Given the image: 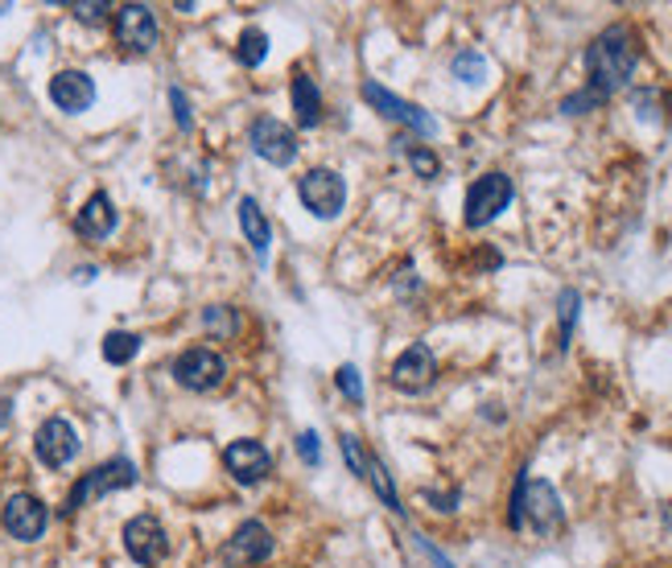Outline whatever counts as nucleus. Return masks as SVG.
Wrapping results in <instances>:
<instances>
[{"instance_id":"obj_18","label":"nucleus","mask_w":672,"mask_h":568,"mask_svg":"<svg viewBox=\"0 0 672 568\" xmlns=\"http://www.w3.org/2000/svg\"><path fill=\"white\" fill-rule=\"evenodd\" d=\"M240 227L243 235L252 239V247H256V256L268 259V243H273V227L264 219V210L256 206V198H240Z\"/></svg>"},{"instance_id":"obj_22","label":"nucleus","mask_w":672,"mask_h":568,"mask_svg":"<svg viewBox=\"0 0 672 568\" xmlns=\"http://www.w3.org/2000/svg\"><path fill=\"white\" fill-rule=\"evenodd\" d=\"M449 71L458 74L463 83H483L487 58L479 55V50H463V55H454V62H449Z\"/></svg>"},{"instance_id":"obj_32","label":"nucleus","mask_w":672,"mask_h":568,"mask_svg":"<svg viewBox=\"0 0 672 568\" xmlns=\"http://www.w3.org/2000/svg\"><path fill=\"white\" fill-rule=\"evenodd\" d=\"M635 108H639L644 120H664V116L656 111V92H635Z\"/></svg>"},{"instance_id":"obj_12","label":"nucleus","mask_w":672,"mask_h":568,"mask_svg":"<svg viewBox=\"0 0 672 568\" xmlns=\"http://www.w3.org/2000/svg\"><path fill=\"white\" fill-rule=\"evenodd\" d=\"M157 17H153L149 4H120V13H116V41L132 50V55H149L153 46H157Z\"/></svg>"},{"instance_id":"obj_26","label":"nucleus","mask_w":672,"mask_h":568,"mask_svg":"<svg viewBox=\"0 0 672 568\" xmlns=\"http://www.w3.org/2000/svg\"><path fill=\"white\" fill-rule=\"evenodd\" d=\"M338 445H343V458H347V466H351V470H356L359 478L368 474V454H363V445H359V437H351V433H343V437H338Z\"/></svg>"},{"instance_id":"obj_24","label":"nucleus","mask_w":672,"mask_h":568,"mask_svg":"<svg viewBox=\"0 0 672 568\" xmlns=\"http://www.w3.org/2000/svg\"><path fill=\"white\" fill-rule=\"evenodd\" d=\"M578 305H581V297L574 293V289H565V293L557 297V310H561V350L569 347V334H574V322H578Z\"/></svg>"},{"instance_id":"obj_17","label":"nucleus","mask_w":672,"mask_h":568,"mask_svg":"<svg viewBox=\"0 0 672 568\" xmlns=\"http://www.w3.org/2000/svg\"><path fill=\"white\" fill-rule=\"evenodd\" d=\"M75 231L83 239H108L116 231V206L108 194H92L75 215Z\"/></svg>"},{"instance_id":"obj_15","label":"nucleus","mask_w":672,"mask_h":568,"mask_svg":"<svg viewBox=\"0 0 672 568\" xmlns=\"http://www.w3.org/2000/svg\"><path fill=\"white\" fill-rule=\"evenodd\" d=\"M437 379V359H433L430 347H409L400 359L393 363V387L396 391H409V396H417V391H425V387Z\"/></svg>"},{"instance_id":"obj_5","label":"nucleus","mask_w":672,"mask_h":568,"mask_svg":"<svg viewBox=\"0 0 672 568\" xmlns=\"http://www.w3.org/2000/svg\"><path fill=\"white\" fill-rule=\"evenodd\" d=\"M173 379L187 391H215L227 379L224 354H215V350L206 347H190L187 354L173 359Z\"/></svg>"},{"instance_id":"obj_25","label":"nucleus","mask_w":672,"mask_h":568,"mask_svg":"<svg viewBox=\"0 0 672 568\" xmlns=\"http://www.w3.org/2000/svg\"><path fill=\"white\" fill-rule=\"evenodd\" d=\"M409 166H412V173H417V178H425V182H430V178H437V157H433L430 148L425 145H412L409 148Z\"/></svg>"},{"instance_id":"obj_2","label":"nucleus","mask_w":672,"mask_h":568,"mask_svg":"<svg viewBox=\"0 0 672 568\" xmlns=\"http://www.w3.org/2000/svg\"><path fill=\"white\" fill-rule=\"evenodd\" d=\"M565 523V511H561V498L557 491L541 482V478H520L516 495H512V528H532V532H557Z\"/></svg>"},{"instance_id":"obj_23","label":"nucleus","mask_w":672,"mask_h":568,"mask_svg":"<svg viewBox=\"0 0 672 568\" xmlns=\"http://www.w3.org/2000/svg\"><path fill=\"white\" fill-rule=\"evenodd\" d=\"M264 55H268V37H264V29H243V37H240L243 67H261Z\"/></svg>"},{"instance_id":"obj_31","label":"nucleus","mask_w":672,"mask_h":568,"mask_svg":"<svg viewBox=\"0 0 672 568\" xmlns=\"http://www.w3.org/2000/svg\"><path fill=\"white\" fill-rule=\"evenodd\" d=\"M75 17L87 21V25H99V21L108 17V4H99V0L95 4H75Z\"/></svg>"},{"instance_id":"obj_21","label":"nucleus","mask_w":672,"mask_h":568,"mask_svg":"<svg viewBox=\"0 0 672 568\" xmlns=\"http://www.w3.org/2000/svg\"><path fill=\"white\" fill-rule=\"evenodd\" d=\"M203 326H206V334L236 338V334H240V313L231 310V305H211V310L203 313Z\"/></svg>"},{"instance_id":"obj_14","label":"nucleus","mask_w":672,"mask_h":568,"mask_svg":"<svg viewBox=\"0 0 672 568\" xmlns=\"http://www.w3.org/2000/svg\"><path fill=\"white\" fill-rule=\"evenodd\" d=\"M224 466L240 486H256V482H264L268 470H273V454L264 449L261 440L243 437V440H231L224 449Z\"/></svg>"},{"instance_id":"obj_33","label":"nucleus","mask_w":672,"mask_h":568,"mask_svg":"<svg viewBox=\"0 0 672 568\" xmlns=\"http://www.w3.org/2000/svg\"><path fill=\"white\" fill-rule=\"evenodd\" d=\"M9 408H13V403H9V400H0V424L9 421Z\"/></svg>"},{"instance_id":"obj_27","label":"nucleus","mask_w":672,"mask_h":568,"mask_svg":"<svg viewBox=\"0 0 672 568\" xmlns=\"http://www.w3.org/2000/svg\"><path fill=\"white\" fill-rule=\"evenodd\" d=\"M338 391H343V396H347V400L351 403H363V379H359V371L351 367V363H347V367H338Z\"/></svg>"},{"instance_id":"obj_29","label":"nucleus","mask_w":672,"mask_h":568,"mask_svg":"<svg viewBox=\"0 0 672 568\" xmlns=\"http://www.w3.org/2000/svg\"><path fill=\"white\" fill-rule=\"evenodd\" d=\"M298 454L305 466H317V458H322V445H317V433H301L298 437Z\"/></svg>"},{"instance_id":"obj_30","label":"nucleus","mask_w":672,"mask_h":568,"mask_svg":"<svg viewBox=\"0 0 672 568\" xmlns=\"http://www.w3.org/2000/svg\"><path fill=\"white\" fill-rule=\"evenodd\" d=\"M169 104H173V120H178V129H190V104H187V95L178 92H169Z\"/></svg>"},{"instance_id":"obj_7","label":"nucleus","mask_w":672,"mask_h":568,"mask_svg":"<svg viewBox=\"0 0 672 568\" xmlns=\"http://www.w3.org/2000/svg\"><path fill=\"white\" fill-rule=\"evenodd\" d=\"M248 145L256 157H264L268 166H293L298 157V132L289 129L285 120H273V116H261L252 132H248Z\"/></svg>"},{"instance_id":"obj_4","label":"nucleus","mask_w":672,"mask_h":568,"mask_svg":"<svg viewBox=\"0 0 672 568\" xmlns=\"http://www.w3.org/2000/svg\"><path fill=\"white\" fill-rule=\"evenodd\" d=\"M512 202V178L507 173H483L479 182L467 190V227H487L507 210Z\"/></svg>"},{"instance_id":"obj_20","label":"nucleus","mask_w":672,"mask_h":568,"mask_svg":"<svg viewBox=\"0 0 672 568\" xmlns=\"http://www.w3.org/2000/svg\"><path fill=\"white\" fill-rule=\"evenodd\" d=\"M136 350H141V338L129 334V330H112L108 338H104V359L116 363V367L132 363V359H136Z\"/></svg>"},{"instance_id":"obj_19","label":"nucleus","mask_w":672,"mask_h":568,"mask_svg":"<svg viewBox=\"0 0 672 568\" xmlns=\"http://www.w3.org/2000/svg\"><path fill=\"white\" fill-rule=\"evenodd\" d=\"M289 95H293L298 124L301 129H314L317 120H322V95H317V87L305 78V74H298V78H293V87H289Z\"/></svg>"},{"instance_id":"obj_10","label":"nucleus","mask_w":672,"mask_h":568,"mask_svg":"<svg viewBox=\"0 0 672 568\" xmlns=\"http://www.w3.org/2000/svg\"><path fill=\"white\" fill-rule=\"evenodd\" d=\"M268 556H273V532H268L264 523H256V519L240 523V528L231 532V540L224 544L227 568H252V565H261V560H268Z\"/></svg>"},{"instance_id":"obj_3","label":"nucleus","mask_w":672,"mask_h":568,"mask_svg":"<svg viewBox=\"0 0 672 568\" xmlns=\"http://www.w3.org/2000/svg\"><path fill=\"white\" fill-rule=\"evenodd\" d=\"M132 482H136V466H132L129 458L104 461V466H95L92 474H83L75 486H71V495H67V507H62V511L75 515V511H83L87 503L112 495V491H124V486H132Z\"/></svg>"},{"instance_id":"obj_34","label":"nucleus","mask_w":672,"mask_h":568,"mask_svg":"<svg viewBox=\"0 0 672 568\" xmlns=\"http://www.w3.org/2000/svg\"><path fill=\"white\" fill-rule=\"evenodd\" d=\"M664 528L672 532V503H664Z\"/></svg>"},{"instance_id":"obj_1","label":"nucleus","mask_w":672,"mask_h":568,"mask_svg":"<svg viewBox=\"0 0 672 568\" xmlns=\"http://www.w3.org/2000/svg\"><path fill=\"white\" fill-rule=\"evenodd\" d=\"M639 50H635V34L627 25H611L590 41L586 50V71H590V92L595 95H615L619 87H627V78L635 74Z\"/></svg>"},{"instance_id":"obj_9","label":"nucleus","mask_w":672,"mask_h":568,"mask_svg":"<svg viewBox=\"0 0 672 568\" xmlns=\"http://www.w3.org/2000/svg\"><path fill=\"white\" fill-rule=\"evenodd\" d=\"M298 194L310 215L335 219L338 210H343V202H347V185H343V178H338L335 169H310L298 182Z\"/></svg>"},{"instance_id":"obj_6","label":"nucleus","mask_w":672,"mask_h":568,"mask_svg":"<svg viewBox=\"0 0 672 568\" xmlns=\"http://www.w3.org/2000/svg\"><path fill=\"white\" fill-rule=\"evenodd\" d=\"M0 523H4V532L21 540V544H34L41 540L46 532V523H50V511H46V503L38 495H9L4 498V507H0Z\"/></svg>"},{"instance_id":"obj_11","label":"nucleus","mask_w":672,"mask_h":568,"mask_svg":"<svg viewBox=\"0 0 672 568\" xmlns=\"http://www.w3.org/2000/svg\"><path fill=\"white\" fill-rule=\"evenodd\" d=\"M363 99H368L380 116H388V120H396V124H405V129H412V132H421V136H433V132H437V120H433L430 111H421L417 104H409V99L384 92L380 83H363Z\"/></svg>"},{"instance_id":"obj_16","label":"nucleus","mask_w":672,"mask_h":568,"mask_svg":"<svg viewBox=\"0 0 672 568\" xmlns=\"http://www.w3.org/2000/svg\"><path fill=\"white\" fill-rule=\"evenodd\" d=\"M50 99H55L58 111H67V116H79V111H87L95 104V83L92 74L83 71H58L50 78Z\"/></svg>"},{"instance_id":"obj_13","label":"nucleus","mask_w":672,"mask_h":568,"mask_svg":"<svg viewBox=\"0 0 672 568\" xmlns=\"http://www.w3.org/2000/svg\"><path fill=\"white\" fill-rule=\"evenodd\" d=\"M34 454H38L41 466H50V470H62L67 461H75L79 454V433L71 421H62V416H50V421L38 428V437H34Z\"/></svg>"},{"instance_id":"obj_28","label":"nucleus","mask_w":672,"mask_h":568,"mask_svg":"<svg viewBox=\"0 0 672 568\" xmlns=\"http://www.w3.org/2000/svg\"><path fill=\"white\" fill-rule=\"evenodd\" d=\"M598 104H602V95H595V92H590V87H586V92L569 95V99L561 104V111H565V116H581V111L598 108Z\"/></svg>"},{"instance_id":"obj_8","label":"nucleus","mask_w":672,"mask_h":568,"mask_svg":"<svg viewBox=\"0 0 672 568\" xmlns=\"http://www.w3.org/2000/svg\"><path fill=\"white\" fill-rule=\"evenodd\" d=\"M124 548H129V556L136 560V565H161L169 556V535L166 528H161V519L157 515H136V519H129L124 523Z\"/></svg>"}]
</instances>
